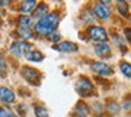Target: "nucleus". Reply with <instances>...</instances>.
<instances>
[{
	"label": "nucleus",
	"instance_id": "nucleus-1",
	"mask_svg": "<svg viewBox=\"0 0 131 117\" xmlns=\"http://www.w3.org/2000/svg\"><path fill=\"white\" fill-rule=\"evenodd\" d=\"M58 21H59V17H58L57 13H49V14H45L44 17L40 18L37 24L34 27V31L40 35H48L51 34L55 30Z\"/></svg>",
	"mask_w": 131,
	"mask_h": 117
},
{
	"label": "nucleus",
	"instance_id": "nucleus-2",
	"mask_svg": "<svg viewBox=\"0 0 131 117\" xmlns=\"http://www.w3.org/2000/svg\"><path fill=\"white\" fill-rule=\"evenodd\" d=\"M31 49H32L31 44L26 42V41H17V42H14L12 47H10V52L14 54L16 57H23V55H27Z\"/></svg>",
	"mask_w": 131,
	"mask_h": 117
},
{
	"label": "nucleus",
	"instance_id": "nucleus-3",
	"mask_svg": "<svg viewBox=\"0 0 131 117\" xmlns=\"http://www.w3.org/2000/svg\"><path fill=\"white\" fill-rule=\"evenodd\" d=\"M21 75L23 78L27 80V82L32 83V85H38L40 83V72L34 68H30V66H23V71H21Z\"/></svg>",
	"mask_w": 131,
	"mask_h": 117
},
{
	"label": "nucleus",
	"instance_id": "nucleus-4",
	"mask_svg": "<svg viewBox=\"0 0 131 117\" xmlns=\"http://www.w3.org/2000/svg\"><path fill=\"white\" fill-rule=\"evenodd\" d=\"M89 35H90L92 40L99 41V42H104V41L107 40V33H106V30L102 28V27H99V26L90 27V28H89Z\"/></svg>",
	"mask_w": 131,
	"mask_h": 117
},
{
	"label": "nucleus",
	"instance_id": "nucleus-5",
	"mask_svg": "<svg viewBox=\"0 0 131 117\" xmlns=\"http://www.w3.org/2000/svg\"><path fill=\"white\" fill-rule=\"evenodd\" d=\"M78 89H79L82 96H89V94L93 93V88H92L90 80H88L86 78H80L78 80Z\"/></svg>",
	"mask_w": 131,
	"mask_h": 117
},
{
	"label": "nucleus",
	"instance_id": "nucleus-6",
	"mask_svg": "<svg viewBox=\"0 0 131 117\" xmlns=\"http://www.w3.org/2000/svg\"><path fill=\"white\" fill-rule=\"evenodd\" d=\"M94 14L103 20L110 17V9L106 6V2H99V3L94 4Z\"/></svg>",
	"mask_w": 131,
	"mask_h": 117
},
{
	"label": "nucleus",
	"instance_id": "nucleus-7",
	"mask_svg": "<svg viewBox=\"0 0 131 117\" xmlns=\"http://www.w3.org/2000/svg\"><path fill=\"white\" fill-rule=\"evenodd\" d=\"M92 68H93V71L96 72V73L102 75V76H107V75L113 73L111 66L107 65V63H104V62H94L93 65H92Z\"/></svg>",
	"mask_w": 131,
	"mask_h": 117
},
{
	"label": "nucleus",
	"instance_id": "nucleus-8",
	"mask_svg": "<svg viewBox=\"0 0 131 117\" xmlns=\"http://www.w3.org/2000/svg\"><path fill=\"white\" fill-rule=\"evenodd\" d=\"M94 51H96V54L99 55V57L104 58V57H108V55L111 54V48L108 44L106 42H99L97 45H94Z\"/></svg>",
	"mask_w": 131,
	"mask_h": 117
},
{
	"label": "nucleus",
	"instance_id": "nucleus-9",
	"mask_svg": "<svg viewBox=\"0 0 131 117\" xmlns=\"http://www.w3.org/2000/svg\"><path fill=\"white\" fill-rule=\"evenodd\" d=\"M55 49H58L61 52H75V51H78V45L75 42L65 41V42H61L58 45H55Z\"/></svg>",
	"mask_w": 131,
	"mask_h": 117
},
{
	"label": "nucleus",
	"instance_id": "nucleus-10",
	"mask_svg": "<svg viewBox=\"0 0 131 117\" xmlns=\"http://www.w3.org/2000/svg\"><path fill=\"white\" fill-rule=\"evenodd\" d=\"M0 100L2 102L10 103L14 100V93L13 90H10L9 88H0Z\"/></svg>",
	"mask_w": 131,
	"mask_h": 117
},
{
	"label": "nucleus",
	"instance_id": "nucleus-11",
	"mask_svg": "<svg viewBox=\"0 0 131 117\" xmlns=\"http://www.w3.org/2000/svg\"><path fill=\"white\" fill-rule=\"evenodd\" d=\"M26 58L28 61H35V62H40V61L44 59V54L41 51H38V49H34L32 48L31 51L28 52V54L26 55Z\"/></svg>",
	"mask_w": 131,
	"mask_h": 117
},
{
	"label": "nucleus",
	"instance_id": "nucleus-12",
	"mask_svg": "<svg viewBox=\"0 0 131 117\" xmlns=\"http://www.w3.org/2000/svg\"><path fill=\"white\" fill-rule=\"evenodd\" d=\"M35 6H37V2H35V0H26V2L21 3L20 9L23 13H30L35 9Z\"/></svg>",
	"mask_w": 131,
	"mask_h": 117
},
{
	"label": "nucleus",
	"instance_id": "nucleus-13",
	"mask_svg": "<svg viewBox=\"0 0 131 117\" xmlns=\"http://www.w3.org/2000/svg\"><path fill=\"white\" fill-rule=\"evenodd\" d=\"M32 12H34V14H32L34 17H44L45 13L48 12V6H47L45 3H40L37 6V9H34Z\"/></svg>",
	"mask_w": 131,
	"mask_h": 117
},
{
	"label": "nucleus",
	"instance_id": "nucleus-14",
	"mask_svg": "<svg viewBox=\"0 0 131 117\" xmlns=\"http://www.w3.org/2000/svg\"><path fill=\"white\" fill-rule=\"evenodd\" d=\"M31 24H32V20L27 16H21L20 20H18V26H20L21 30H28L31 27Z\"/></svg>",
	"mask_w": 131,
	"mask_h": 117
},
{
	"label": "nucleus",
	"instance_id": "nucleus-15",
	"mask_svg": "<svg viewBox=\"0 0 131 117\" xmlns=\"http://www.w3.org/2000/svg\"><path fill=\"white\" fill-rule=\"evenodd\" d=\"M120 68H121L123 73H124L127 78H130V76H131V66H130V63H128V62H121Z\"/></svg>",
	"mask_w": 131,
	"mask_h": 117
},
{
	"label": "nucleus",
	"instance_id": "nucleus-16",
	"mask_svg": "<svg viewBox=\"0 0 131 117\" xmlns=\"http://www.w3.org/2000/svg\"><path fill=\"white\" fill-rule=\"evenodd\" d=\"M76 110L79 111V114H86V113L89 111V109L86 107V104H85V103H82V102H80V103H78Z\"/></svg>",
	"mask_w": 131,
	"mask_h": 117
},
{
	"label": "nucleus",
	"instance_id": "nucleus-17",
	"mask_svg": "<svg viewBox=\"0 0 131 117\" xmlns=\"http://www.w3.org/2000/svg\"><path fill=\"white\" fill-rule=\"evenodd\" d=\"M35 114H37V117H45L47 116V110L44 107L37 106V107H35Z\"/></svg>",
	"mask_w": 131,
	"mask_h": 117
},
{
	"label": "nucleus",
	"instance_id": "nucleus-18",
	"mask_svg": "<svg viewBox=\"0 0 131 117\" xmlns=\"http://www.w3.org/2000/svg\"><path fill=\"white\" fill-rule=\"evenodd\" d=\"M0 117H16L13 113H10L9 110H4V109L0 107Z\"/></svg>",
	"mask_w": 131,
	"mask_h": 117
},
{
	"label": "nucleus",
	"instance_id": "nucleus-19",
	"mask_svg": "<svg viewBox=\"0 0 131 117\" xmlns=\"http://www.w3.org/2000/svg\"><path fill=\"white\" fill-rule=\"evenodd\" d=\"M0 72H2V76L6 75V65H4V61L0 58Z\"/></svg>",
	"mask_w": 131,
	"mask_h": 117
},
{
	"label": "nucleus",
	"instance_id": "nucleus-20",
	"mask_svg": "<svg viewBox=\"0 0 131 117\" xmlns=\"http://www.w3.org/2000/svg\"><path fill=\"white\" fill-rule=\"evenodd\" d=\"M117 4H118V9H120V12H121L123 14H124V13L127 14V6H125V4L123 6V2H118Z\"/></svg>",
	"mask_w": 131,
	"mask_h": 117
},
{
	"label": "nucleus",
	"instance_id": "nucleus-21",
	"mask_svg": "<svg viewBox=\"0 0 131 117\" xmlns=\"http://www.w3.org/2000/svg\"><path fill=\"white\" fill-rule=\"evenodd\" d=\"M59 38H61V35H59V34H52L51 37H49V40H51V41H58Z\"/></svg>",
	"mask_w": 131,
	"mask_h": 117
},
{
	"label": "nucleus",
	"instance_id": "nucleus-22",
	"mask_svg": "<svg viewBox=\"0 0 131 117\" xmlns=\"http://www.w3.org/2000/svg\"><path fill=\"white\" fill-rule=\"evenodd\" d=\"M125 35H127V40H130V28H125Z\"/></svg>",
	"mask_w": 131,
	"mask_h": 117
},
{
	"label": "nucleus",
	"instance_id": "nucleus-23",
	"mask_svg": "<svg viewBox=\"0 0 131 117\" xmlns=\"http://www.w3.org/2000/svg\"><path fill=\"white\" fill-rule=\"evenodd\" d=\"M80 117H82V116H80Z\"/></svg>",
	"mask_w": 131,
	"mask_h": 117
}]
</instances>
